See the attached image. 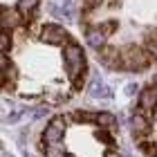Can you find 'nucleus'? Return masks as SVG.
Segmentation results:
<instances>
[{
  "mask_svg": "<svg viewBox=\"0 0 157 157\" xmlns=\"http://www.w3.org/2000/svg\"><path fill=\"white\" fill-rule=\"evenodd\" d=\"M65 121H63V117H54L52 121H49V126L43 130V141L49 146V144H61V137H63V130H65Z\"/></svg>",
  "mask_w": 157,
  "mask_h": 157,
  "instance_id": "3",
  "label": "nucleus"
},
{
  "mask_svg": "<svg viewBox=\"0 0 157 157\" xmlns=\"http://www.w3.org/2000/svg\"><path fill=\"white\" fill-rule=\"evenodd\" d=\"M88 43L94 49H101L105 45V32L101 29V27H97V29H90L88 32Z\"/></svg>",
  "mask_w": 157,
  "mask_h": 157,
  "instance_id": "5",
  "label": "nucleus"
},
{
  "mask_svg": "<svg viewBox=\"0 0 157 157\" xmlns=\"http://www.w3.org/2000/svg\"><path fill=\"white\" fill-rule=\"evenodd\" d=\"M36 7H38V0H18V11L23 16H29Z\"/></svg>",
  "mask_w": 157,
  "mask_h": 157,
  "instance_id": "9",
  "label": "nucleus"
},
{
  "mask_svg": "<svg viewBox=\"0 0 157 157\" xmlns=\"http://www.w3.org/2000/svg\"><path fill=\"white\" fill-rule=\"evenodd\" d=\"M67 157H74V155H67Z\"/></svg>",
  "mask_w": 157,
  "mask_h": 157,
  "instance_id": "13",
  "label": "nucleus"
},
{
  "mask_svg": "<svg viewBox=\"0 0 157 157\" xmlns=\"http://www.w3.org/2000/svg\"><path fill=\"white\" fill-rule=\"evenodd\" d=\"M105 157H117V153H112V151H108V153H105Z\"/></svg>",
  "mask_w": 157,
  "mask_h": 157,
  "instance_id": "12",
  "label": "nucleus"
},
{
  "mask_svg": "<svg viewBox=\"0 0 157 157\" xmlns=\"http://www.w3.org/2000/svg\"><path fill=\"white\" fill-rule=\"evenodd\" d=\"M105 90H108V88H105L101 81L92 83V94H94V97H108V92H105Z\"/></svg>",
  "mask_w": 157,
  "mask_h": 157,
  "instance_id": "11",
  "label": "nucleus"
},
{
  "mask_svg": "<svg viewBox=\"0 0 157 157\" xmlns=\"http://www.w3.org/2000/svg\"><path fill=\"white\" fill-rule=\"evenodd\" d=\"M94 121L103 128H115L117 126V119H115V115H110V112H99V115H94Z\"/></svg>",
  "mask_w": 157,
  "mask_h": 157,
  "instance_id": "8",
  "label": "nucleus"
},
{
  "mask_svg": "<svg viewBox=\"0 0 157 157\" xmlns=\"http://www.w3.org/2000/svg\"><path fill=\"white\" fill-rule=\"evenodd\" d=\"M67 32L59 25H45L40 29V40L43 43H49V45H65L67 43Z\"/></svg>",
  "mask_w": 157,
  "mask_h": 157,
  "instance_id": "2",
  "label": "nucleus"
},
{
  "mask_svg": "<svg viewBox=\"0 0 157 157\" xmlns=\"http://www.w3.org/2000/svg\"><path fill=\"white\" fill-rule=\"evenodd\" d=\"M130 124H132V132H135V135H146L148 130H151V126H148V119H146L144 115H135Z\"/></svg>",
  "mask_w": 157,
  "mask_h": 157,
  "instance_id": "6",
  "label": "nucleus"
},
{
  "mask_svg": "<svg viewBox=\"0 0 157 157\" xmlns=\"http://www.w3.org/2000/svg\"><path fill=\"white\" fill-rule=\"evenodd\" d=\"M11 49V34L9 29H0V54H7Z\"/></svg>",
  "mask_w": 157,
  "mask_h": 157,
  "instance_id": "10",
  "label": "nucleus"
},
{
  "mask_svg": "<svg viewBox=\"0 0 157 157\" xmlns=\"http://www.w3.org/2000/svg\"><path fill=\"white\" fill-rule=\"evenodd\" d=\"M20 23L18 13L16 11H9V9H0V29H11Z\"/></svg>",
  "mask_w": 157,
  "mask_h": 157,
  "instance_id": "4",
  "label": "nucleus"
},
{
  "mask_svg": "<svg viewBox=\"0 0 157 157\" xmlns=\"http://www.w3.org/2000/svg\"><path fill=\"white\" fill-rule=\"evenodd\" d=\"M63 63H65L67 74L74 78V85H81V76L85 72V54L76 43H67L63 49Z\"/></svg>",
  "mask_w": 157,
  "mask_h": 157,
  "instance_id": "1",
  "label": "nucleus"
},
{
  "mask_svg": "<svg viewBox=\"0 0 157 157\" xmlns=\"http://www.w3.org/2000/svg\"><path fill=\"white\" fill-rule=\"evenodd\" d=\"M153 103H155V88L151 85V88H146L144 92H141V103H139V108H141V110H151Z\"/></svg>",
  "mask_w": 157,
  "mask_h": 157,
  "instance_id": "7",
  "label": "nucleus"
}]
</instances>
